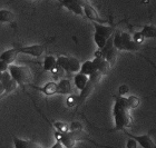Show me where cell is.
I'll use <instances>...</instances> for the list:
<instances>
[{
	"label": "cell",
	"instance_id": "15",
	"mask_svg": "<svg viewBox=\"0 0 156 148\" xmlns=\"http://www.w3.org/2000/svg\"><path fill=\"white\" fill-rule=\"evenodd\" d=\"M96 71H97V69H96V67H95L93 60H86L85 62L81 64L80 71H79V72H81V74H84L89 77L90 75H93L94 72H96Z\"/></svg>",
	"mask_w": 156,
	"mask_h": 148
},
{
	"label": "cell",
	"instance_id": "14",
	"mask_svg": "<svg viewBox=\"0 0 156 148\" xmlns=\"http://www.w3.org/2000/svg\"><path fill=\"white\" fill-rule=\"evenodd\" d=\"M57 85H58V93L60 95H70L72 93V83L69 79H62Z\"/></svg>",
	"mask_w": 156,
	"mask_h": 148
},
{
	"label": "cell",
	"instance_id": "20",
	"mask_svg": "<svg viewBox=\"0 0 156 148\" xmlns=\"http://www.w3.org/2000/svg\"><path fill=\"white\" fill-rule=\"evenodd\" d=\"M57 66H58L62 71H65V72L69 74L68 57H67V56H59L58 58H57Z\"/></svg>",
	"mask_w": 156,
	"mask_h": 148
},
{
	"label": "cell",
	"instance_id": "6",
	"mask_svg": "<svg viewBox=\"0 0 156 148\" xmlns=\"http://www.w3.org/2000/svg\"><path fill=\"white\" fill-rule=\"evenodd\" d=\"M45 49H46L45 46L42 45H30V46L21 47V48H18V52L38 58V57H40L45 52Z\"/></svg>",
	"mask_w": 156,
	"mask_h": 148
},
{
	"label": "cell",
	"instance_id": "9",
	"mask_svg": "<svg viewBox=\"0 0 156 148\" xmlns=\"http://www.w3.org/2000/svg\"><path fill=\"white\" fill-rule=\"evenodd\" d=\"M93 62H94L97 71H99L101 75H106L108 71L111 70V65L108 64L107 60L101 56H95V58L93 59Z\"/></svg>",
	"mask_w": 156,
	"mask_h": 148
},
{
	"label": "cell",
	"instance_id": "11",
	"mask_svg": "<svg viewBox=\"0 0 156 148\" xmlns=\"http://www.w3.org/2000/svg\"><path fill=\"white\" fill-rule=\"evenodd\" d=\"M18 49L12 48V49H8V50H5V51L0 55V59L3 61H6L8 65H12L17 59V56H18Z\"/></svg>",
	"mask_w": 156,
	"mask_h": 148
},
{
	"label": "cell",
	"instance_id": "18",
	"mask_svg": "<svg viewBox=\"0 0 156 148\" xmlns=\"http://www.w3.org/2000/svg\"><path fill=\"white\" fill-rule=\"evenodd\" d=\"M13 20H15L13 12L7 9L0 10V23H12Z\"/></svg>",
	"mask_w": 156,
	"mask_h": 148
},
{
	"label": "cell",
	"instance_id": "4",
	"mask_svg": "<svg viewBox=\"0 0 156 148\" xmlns=\"http://www.w3.org/2000/svg\"><path fill=\"white\" fill-rule=\"evenodd\" d=\"M120 37H122V44H123V50L125 51H137L142 46L134 41L132 35L128 32H120Z\"/></svg>",
	"mask_w": 156,
	"mask_h": 148
},
{
	"label": "cell",
	"instance_id": "27",
	"mask_svg": "<svg viewBox=\"0 0 156 148\" xmlns=\"http://www.w3.org/2000/svg\"><path fill=\"white\" fill-rule=\"evenodd\" d=\"M51 148H65V147H64V145L60 143V140H57V142L51 146Z\"/></svg>",
	"mask_w": 156,
	"mask_h": 148
},
{
	"label": "cell",
	"instance_id": "12",
	"mask_svg": "<svg viewBox=\"0 0 156 148\" xmlns=\"http://www.w3.org/2000/svg\"><path fill=\"white\" fill-rule=\"evenodd\" d=\"M88 80H89V77L84 74H81V72H77L74 76V84H75V87L79 91H81L86 87V85L88 84Z\"/></svg>",
	"mask_w": 156,
	"mask_h": 148
},
{
	"label": "cell",
	"instance_id": "26",
	"mask_svg": "<svg viewBox=\"0 0 156 148\" xmlns=\"http://www.w3.org/2000/svg\"><path fill=\"white\" fill-rule=\"evenodd\" d=\"M126 93H128V88H127L125 85H123L119 89V96H123V95H125Z\"/></svg>",
	"mask_w": 156,
	"mask_h": 148
},
{
	"label": "cell",
	"instance_id": "24",
	"mask_svg": "<svg viewBox=\"0 0 156 148\" xmlns=\"http://www.w3.org/2000/svg\"><path fill=\"white\" fill-rule=\"evenodd\" d=\"M126 148H138V144L133 138H128L126 143Z\"/></svg>",
	"mask_w": 156,
	"mask_h": 148
},
{
	"label": "cell",
	"instance_id": "10",
	"mask_svg": "<svg viewBox=\"0 0 156 148\" xmlns=\"http://www.w3.org/2000/svg\"><path fill=\"white\" fill-rule=\"evenodd\" d=\"M39 89L42 93H45L46 96H54L56 93H58V85L55 81H49L45 84L42 87H35Z\"/></svg>",
	"mask_w": 156,
	"mask_h": 148
},
{
	"label": "cell",
	"instance_id": "23",
	"mask_svg": "<svg viewBox=\"0 0 156 148\" xmlns=\"http://www.w3.org/2000/svg\"><path fill=\"white\" fill-rule=\"evenodd\" d=\"M132 38H133V40L136 44H138V45H142L144 42V40H145V38H144V36L142 35V32L138 31V32H135L133 36H132Z\"/></svg>",
	"mask_w": 156,
	"mask_h": 148
},
{
	"label": "cell",
	"instance_id": "25",
	"mask_svg": "<svg viewBox=\"0 0 156 148\" xmlns=\"http://www.w3.org/2000/svg\"><path fill=\"white\" fill-rule=\"evenodd\" d=\"M8 68H9V65L7 64L6 61H3L0 59V72H5V71H8Z\"/></svg>",
	"mask_w": 156,
	"mask_h": 148
},
{
	"label": "cell",
	"instance_id": "19",
	"mask_svg": "<svg viewBox=\"0 0 156 148\" xmlns=\"http://www.w3.org/2000/svg\"><path fill=\"white\" fill-rule=\"evenodd\" d=\"M13 145H15V148H35V145L31 142L23 140L17 137H13Z\"/></svg>",
	"mask_w": 156,
	"mask_h": 148
},
{
	"label": "cell",
	"instance_id": "16",
	"mask_svg": "<svg viewBox=\"0 0 156 148\" xmlns=\"http://www.w3.org/2000/svg\"><path fill=\"white\" fill-rule=\"evenodd\" d=\"M80 62L76 57H68V69L69 74H77L80 71Z\"/></svg>",
	"mask_w": 156,
	"mask_h": 148
},
{
	"label": "cell",
	"instance_id": "22",
	"mask_svg": "<svg viewBox=\"0 0 156 148\" xmlns=\"http://www.w3.org/2000/svg\"><path fill=\"white\" fill-rule=\"evenodd\" d=\"M127 99H128V105H129L130 109H135L140 106V99L136 96H128Z\"/></svg>",
	"mask_w": 156,
	"mask_h": 148
},
{
	"label": "cell",
	"instance_id": "8",
	"mask_svg": "<svg viewBox=\"0 0 156 148\" xmlns=\"http://www.w3.org/2000/svg\"><path fill=\"white\" fill-rule=\"evenodd\" d=\"M93 26L95 28V33H98V35L103 36L107 39L111 38L115 32L114 27L112 26H106V25H101V23H93Z\"/></svg>",
	"mask_w": 156,
	"mask_h": 148
},
{
	"label": "cell",
	"instance_id": "5",
	"mask_svg": "<svg viewBox=\"0 0 156 148\" xmlns=\"http://www.w3.org/2000/svg\"><path fill=\"white\" fill-rule=\"evenodd\" d=\"M57 140H60L65 148H74L76 145V142L78 139L76 137V134L73 132H59L57 134Z\"/></svg>",
	"mask_w": 156,
	"mask_h": 148
},
{
	"label": "cell",
	"instance_id": "7",
	"mask_svg": "<svg viewBox=\"0 0 156 148\" xmlns=\"http://www.w3.org/2000/svg\"><path fill=\"white\" fill-rule=\"evenodd\" d=\"M83 9H84V15L87 17L89 20H91L93 23H101V25H103V23H107L106 20L101 19V16H99L98 12L96 11V9H95L89 2L85 3L84 6H83Z\"/></svg>",
	"mask_w": 156,
	"mask_h": 148
},
{
	"label": "cell",
	"instance_id": "1",
	"mask_svg": "<svg viewBox=\"0 0 156 148\" xmlns=\"http://www.w3.org/2000/svg\"><path fill=\"white\" fill-rule=\"evenodd\" d=\"M130 107L128 105L127 97L117 96L115 97V103L113 106V117H114L115 130H125L132 125L130 116Z\"/></svg>",
	"mask_w": 156,
	"mask_h": 148
},
{
	"label": "cell",
	"instance_id": "3",
	"mask_svg": "<svg viewBox=\"0 0 156 148\" xmlns=\"http://www.w3.org/2000/svg\"><path fill=\"white\" fill-rule=\"evenodd\" d=\"M126 135L129 138H133L142 148H156V144L151 138L150 134H144V135H132L126 132Z\"/></svg>",
	"mask_w": 156,
	"mask_h": 148
},
{
	"label": "cell",
	"instance_id": "21",
	"mask_svg": "<svg viewBox=\"0 0 156 148\" xmlns=\"http://www.w3.org/2000/svg\"><path fill=\"white\" fill-rule=\"evenodd\" d=\"M107 40L108 39L103 37V36L98 35V33H94V41H95V44H96V46H97L98 50H101V49L104 48Z\"/></svg>",
	"mask_w": 156,
	"mask_h": 148
},
{
	"label": "cell",
	"instance_id": "2",
	"mask_svg": "<svg viewBox=\"0 0 156 148\" xmlns=\"http://www.w3.org/2000/svg\"><path fill=\"white\" fill-rule=\"evenodd\" d=\"M10 76L19 86H25L29 84L31 79V71L27 66H18V65H9L8 68Z\"/></svg>",
	"mask_w": 156,
	"mask_h": 148
},
{
	"label": "cell",
	"instance_id": "17",
	"mask_svg": "<svg viewBox=\"0 0 156 148\" xmlns=\"http://www.w3.org/2000/svg\"><path fill=\"white\" fill-rule=\"evenodd\" d=\"M142 35L144 36L145 39L148 38H156V26H152V25H148V26L143 27V29L140 30Z\"/></svg>",
	"mask_w": 156,
	"mask_h": 148
},
{
	"label": "cell",
	"instance_id": "13",
	"mask_svg": "<svg viewBox=\"0 0 156 148\" xmlns=\"http://www.w3.org/2000/svg\"><path fill=\"white\" fill-rule=\"evenodd\" d=\"M42 66H44V70L51 71L52 72L56 68L58 67V66H57V58L51 55L46 56L45 59H44V64H42Z\"/></svg>",
	"mask_w": 156,
	"mask_h": 148
}]
</instances>
